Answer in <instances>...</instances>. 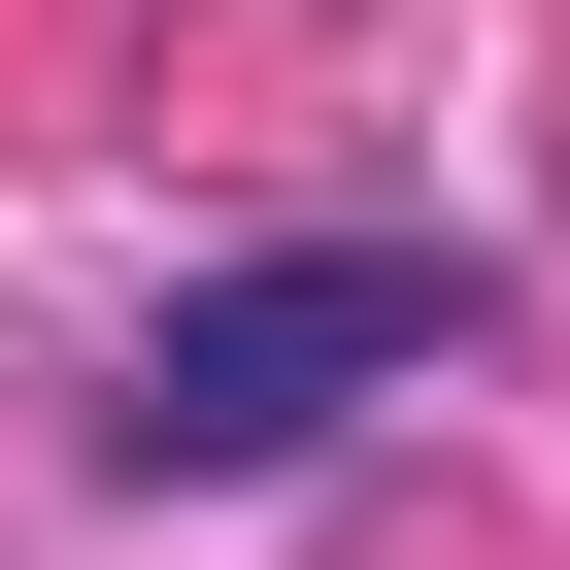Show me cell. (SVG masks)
I'll use <instances>...</instances> for the list:
<instances>
[{
	"instance_id": "6da1fadb",
	"label": "cell",
	"mask_w": 570,
	"mask_h": 570,
	"mask_svg": "<svg viewBox=\"0 0 570 570\" xmlns=\"http://www.w3.org/2000/svg\"><path fill=\"white\" fill-rule=\"evenodd\" d=\"M436 336H470V268H436V235H303V268H202V303L135 336L101 436H135V470H303V436H336L370 370H436Z\"/></svg>"
}]
</instances>
